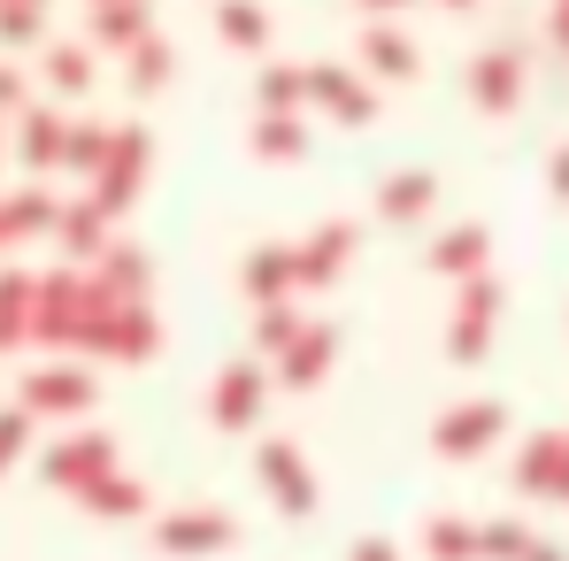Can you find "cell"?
<instances>
[{
    "label": "cell",
    "instance_id": "cell-1",
    "mask_svg": "<svg viewBox=\"0 0 569 561\" xmlns=\"http://www.w3.org/2000/svg\"><path fill=\"white\" fill-rule=\"evenodd\" d=\"M147 162H154V131L147 123H116V139H108V162L93 170V208H123L131 192L147 186Z\"/></svg>",
    "mask_w": 569,
    "mask_h": 561
},
{
    "label": "cell",
    "instance_id": "cell-2",
    "mask_svg": "<svg viewBox=\"0 0 569 561\" xmlns=\"http://www.w3.org/2000/svg\"><path fill=\"white\" fill-rule=\"evenodd\" d=\"M308 100H323L339 123H370L378 116V93L362 86L355 62H308Z\"/></svg>",
    "mask_w": 569,
    "mask_h": 561
},
{
    "label": "cell",
    "instance_id": "cell-3",
    "mask_svg": "<svg viewBox=\"0 0 569 561\" xmlns=\"http://www.w3.org/2000/svg\"><path fill=\"white\" fill-rule=\"evenodd\" d=\"M355 239H362V231H355L347 216H331L323 231H308V239L292 247V284H323V278H339V270H347V254H355Z\"/></svg>",
    "mask_w": 569,
    "mask_h": 561
},
{
    "label": "cell",
    "instance_id": "cell-4",
    "mask_svg": "<svg viewBox=\"0 0 569 561\" xmlns=\"http://www.w3.org/2000/svg\"><path fill=\"white\" fill-rule=\"evenodd\" d=\"M470 100L485 116H508V108L523 100V54H516V47H485L470 62Z\"/></svg>",
    "mask_w": 569,
    "mask_h": 561
},
{
    "label": "cell",
    "instance_id": "cell-5",
    "mask_svg": "<svg viewBox=\"0 0 569 561\" xmlns=\"http://www.w3.org/2000/svg\"><path fill=\"white\" fill-rule=\"evenodd\" d=\"M355 62H362V70H378V78H416V70H423V54H416V39H408L400 23H362Z\"/></svg>",
    "mask_w": 569,
    "mask_h": 561
},
{
    "label": "cell",
    "instance_id": "cell-6",
    "mask_svg": "<svg viewBox=\"0 0 569 561\" xmlns=\"http://www.w3.org/2000/svg\"><path fill=\"white\" fill-rule=\"evenodd\" d=\"M147 31H154V8H147V0H93V39L100 47L131 54Z\"/></svg>",
    "mask_w": 569,
    "mask_h": 561
},
{
    "label": "cell",
    "instance_id": "cell-7",
    "mask_svg": "<svg viewBox=\"0 0 569 561\" xmlns=\"http://www.w3.org/2000/svg\"><path fill=\"white\" fill-rule=\"evenodd\" d=\"M300 100H308V62H262L254 108L262 116H300Z\"/></svg>",
    "mask_w": 569,
    "mask_h": 561
},
{
    "label": "cell",
    "instance_id": "cell-8",
    "mask_svg": "<svg viewBox=\"0 0 569 561\" xmlns=\"http://www.w3.org/2000/svg\"><path fill=\"white\" fill-rule=\"evenodd\" d=\"M216 39L239 47V54L270 47V8H262V0H216Z\"/></svg>",
    "mask_w": 569,
    "mask_h": 561
},
{
    "label": "cell",
    "instance_id": "cell-9",
    "mask_svg": "<svg viewBox=\"0 0 569 561\" xmlns=\"http://www.w3.org/2000/svg\"><path fill=\"white\" fill-rule=\"evenodd\" d=\"M492 308H500V284H492V278H477L470 292H462V315H455V339H447L455 354H477V347L492 339Z\"/></svg>",
    "mask_w": 569,
    "mask_h": 561
},
{
    "label": "cell",
    "instance_id": "cell-10",
    "mask_svg": "<svg viewBox=\"0 0 569 561\" xmlns=\"http://www.w3.org/2000/svg\"><path fill=\"white\" fill-rule=\"evenodd\" d=\"M439 200V178L431 170H392L378 186V216H392V223H408V216H423Z\"/></svg>",
    "mask_w": 569,
    "mask_h": 561
},
{
    "label": "cell",
    "instance_id": "cell-11",
    "mask_svg": "<svg viewBox=\"0 0 569 561\" xmlns=\"http://www.w3.org/2000/svg\"><path fill=\"white\" fill-rule=\"evenodd\" d=\"M170 70H178V47H170L162 31H147V39L123 54V78H131V93H162V86H170Z\"/></svg>",
    "mask_w": 569,
    "mask_h": 561
},
{
    "label": "cell",
    "instance_id": "cell-12",
    "mask_svg": "<svg viewBox=\"0 0 569 561\" xmlns=\"http://www.w3.org/2000/svg\"><path fill=\"white\" fill-rule=\"evenodd\" d=\"M16 131H23L16 147H23V162H31V170H54V162H62V139H70V123H62L54 108H23V123H16Z\"/></svg>",
    "mask_w": 569,
    "mask_h": 561
},
{
    "label": "cell",
    "instance_id": "cell-13",
    "mask_svg": "<svg viewBox=\"0 0 569 561\" xmlns=\"http://www.w3.org/2000/svg\"><path fill=\"white\" fill-rule=\"evenodd\" d=\"M39 78L54 86V93H93V47H62V39H47V54H39Z\"/></svg>",
    "mask_w": 569,
    "mask_h": 561
},
{
    "label": "cell",
    "instance_id": "cell-14",
    "mask_svg": "<svg viewBox=\"0 0 569 561\" xmlns=\"http://www.w3.org/2000/svg\"><path fill=\"white\" fill-rule=\"evenodd\" d=\"M485 247H492V231H485V223H455V231H439V247H431V270H447V278H470L477 262H485Z\"/></svg>",
    "mask_w": 569,
    "mask_h": 561
},
{
    "label": "cell",
    "instance_id": "cell-15",
    "mask_svg": "<svg viewBox=\"0 0 569 561\" xmlns=\"http://www.w3.org/2000/svg\"><path fill=\"white\" fill-rule=\"evenodd\" d=\"M262 477L278 484V500L292 508V515H300V508L316 500V484H308V469H300V454H292L284 439H270V447H262Z\"/></svg>",
    "mask_w": 569,
    "mask_h": 561
},
{
    "label": "cell",
    "instance_id": "cell-16",
    "mask_svg": "<svg viewBox=\"0 0 569 561\" xmlns=\"http://www.w3.org/2000/svg\"><path fill=\"white\" fill-rule=\"evenodd\" d=\"M247 147H254L262 162H292V154H308V123H300V116H254Z\"/></svg>",
    "mask_w": 569,
    "mask_h": 561
},
{
    "label": "cell",
    "instance_id": "cell-17",
    "mask_svg": "<svg viewBox=\"0 0 569 561\" xmlns=\"http://www.w3.org/2000/svg\"><path fill=\"white\" fill-rule=\"evenodd\" d=\"M492 431H500V408H492V400H477V408H455V415L439 423V447H447V454H477Z\"/></svg>",
    "mask_w": 569,
    "mask_h": 561
},
{
    "label": "cell",
    "instance_id": "cell-18",
    "mask_svg": "<svg viewBox=\"0 0 569 561\" xmlns=\"http://www.w3.org/2000/svg\"><path fill=\"white\" fill-rule=\"evenodd\" d=\"M254 408H262V377H254V362H231V370H223V384H216V415L239 431Z\"/></svg>",
    "mask_w": 569,
    "mask_h": 561
},
{
    "label": "cell",
    "instance_id": "cell-19",
    "mask_svg": "<svg viewBox=\"0 0 569 561\" xmlns=\"http://www.w3.org/2000/svg\"><path fill=\"white\" fill-rule=\"evenodd\" d=\"M93 400V377L86 370H39L31 377V408H86Z\"/></svg>",
    "mask_w": 569,
    "mask_h": 561
},
{
    "label": "cell",
    "instance_id": "cell-20",
    "mask_svg": "<svg viewBox=\"0 0 569 561\" xmlns=\"http://www.w3.org/2000/svg\"><path fill=\"white\" fill-rule=\"evenodd\" d=\"M108 139H116V123H70V139H62V162L93 178L100 162H108Z\"/></svg>",
    "mask_w": 569,
    "mask_h": 561
},
{
    "label": "cell",
    "instance_id": "cell-21",
    "mask_svg": "<svg viewBox=\"0 0 569 561\" xmlns=\"http://www.w3.org/2000/svg\"><path fill=\"white\" fill-rule=\"evenodd\" d=\"M47 39V8L39 0H0V47H39Z\"/></svg>",
    "mask_w": 569,
    "mask_h": 561
},
{
    "label": "cell",
    "instance_id": "cell-22",
    "mask_svg": "<svg viewBox=\"0 0 569 561\" xmlns=\"http://www.w3.org/2000/svg\"><path fill=\"white\" fill-rule=\"evenodd\" d=\"M100 462H108V439H100V431H86L78 447H54V462H47V477H54V484H70V477H93Z\"/></svg>",
    "mask_w": 569,
    "mask_h": 561
},
{
    "label": "cell",
    "instance_id": "cell-23",
    "mask_svg": "<svg viewBox=\"0 0 569 561\" xmlns=\"http://www.w3.org/2000/svg\"><path fill=\"white\" fill-rule=\"evenodd\" d=\"M223 539H231L223 515H170L162 523V547H223Z\"/></svg>",
    "mask_w": 569,
    "mask_h": 561
},
{
    "label": "cell",
    "instance_id": "cell-24",
    "mask_svg": "<svg viewBox=\"0 0 569 561\" xmlns=\"http://www.w3.org/2000/svg\"><path fill=\"white\" fill-rule=\"evenodd\" d=\"M284 284H292V247L247 254V292H284Z\"/></svg>",
    "mask_w": 569,
    "mask_h": 561
},
{
    "label": "cell",
    "instance_id": "cell-25",
    "mask_svg": "<svg viewBox=\"0 0 569 561\" xmlns=\"http://www.w3.org/2000/svg\"><path fill=\"white\" fill-rule=\"evenodd\" d=\"M323 362H331V331L300 339V347H292V362H284V377H292V384H316V377H323Z\"/></svg>",
    "mask_w": 569,
    "mask_h": 561
},
{
    "label": "cell",
    "instance_id": "cell-26",
    "mask_svg": "<svg viewBox=\"0 0 569 561\" xmlns=\"http://www.w3.org/2000/svg\"><path fill=\"white\" fill-rule=\"evenodd\" d=\"M54 231H62V247H93V239H100V208H93V200L62 208V216H54Z\"/></svg>",
    "mask_w": 569,
    "mask_h": 561
},
{
    "label": "cell",
    "instance_id": "cell-27",
    "mask_svg": "<svg viewBox=\"0 0 569 561\" xmlns=\"http://www.w3.org/2000/svg\"><path fill=\"white\" fill-rule=\"evenodd\" d=\"M147 284V254L139 247H108V292H139Z\"/></svg>",
    "mask_w": 569,
    "mask_h": 561
},
{
    "label": "cell",
    "instance_id": "cell-28",
    "mask_svg": "<svg viewBox=\"0 0 569 561\" xmlns=\"http://www.w3.org/2000/svg\"><path fill=\"white\" fill-rule=\"evenodd\" d=\"M23 308H31V284L23 278H0V339L23 331Z\"/></svg>",
    "mask_w": 569,
    "mask_h": 561
},
{
    "label": "cell",
    "instance_id": "cell-29",
    "mask_svg": "<svg viewBox=\"0 0 569 561\" xmlns=\"http://www.w3.org/2000/svg\"><path fill=\"white\" fill-rule=\"evenodd\" d=\"M477 547V531H462V523H431V554H447V561H462Z\"/></svg>",
    "mask_w": 569,
    "mask_h": 561
},
{
    "label": "cell",
    "instance_id": "cell-30",
    "mask_svg": "<svg viewBox=\"0 0 569 561\" xmlns=\"http://www.w3.org/2000/svg\"><path fill=\"white\" fill-rule=\"evenodd\" d=\"M8 108H23V70H16V62H0V116H8Z\"/></svg>",
    "mask_w": 569,
    "mask_h": 561
},
{
    "label": "cell",
    "instance_id": "cell-31",
    "mask_svg": "<svg viewBox=\"0 0 569 561\" xmlns=\"http://www.w3.org/2000/svg\"><path fill=\"white\" fill-rule=\"evenodd\" d=\"M16 447H23V415H0V462H16Z\"/></svg>",
    "mask_w": 569,
    "mask_h": 561
},
{
    "label": "cell",
    "instance_id": "cell-32",
    "mask_svg": "<svg viewBox=\"0 0 569 561\" xmlns=\"http://www.w3.org/2000/svg\"><path fill=\"white\" fill-rule=\"evenodd\" d=\"M547 186L569 200V147H555V162H547Z\"/></svg>",
    "mask_w": 569,
    "mask_h": 561
},
{
    "label": "cell",
    "instance_id": "cell-33",
    "mask_svg": "<svg viewBox=\"0 0 569 561\" xmlns=\"http://www.w3.org/2000/svg\"><path fill=\"white\" fill-rule=\"evenodd\" d=\"M555 47L569 54V0H555Z\"/></svg>",
    "mask_w": 569,
    "mask_h": 561
},
{
    "label": "cell",
    "instance_id": "cell-34",
    "mask_svg": "<svg viewBox=\"0 0 569 561\" xmlns=\"http://www.w3.org/2000/svg\"><path fill=\"white\" fill-rule=\"evenodd\" d=\"M355 561H392V547H385V539H362V547H355Z\"/></svg>",
    "mask_w": 569,
    "mask_h": 561
},
{
    "label": "cell",
    "instance_id": "cell-35",
    "mask_svg": "<svg viewBox=\"0 0 569 561\" xmlns=\"http://www.w3.org/2000/svg\"><path fill=\"white\" fill-rule=\"evenodd\" d=\"M355 8H370V23H378L385 8H408V0H355Z\"/></svg>",
    "mask_w": 569,
    "mask_h": 561
},
{
    "label": "cell",
    "instance_id": "cell-36",
    "mask_svg": "<svg viewBox=\"0 0 569 561\" xmlns=\"http://www.w3.org/2000/svg\"><path fill=\"white\" fill-rule=\"evenodd\" d=\"M439 8H477V0H439Z\"/></svg>",
    "mask_w": 569,
    "mask_h": 561
},
{
    "label": "cell",
    "instance_id": "cell-37",
    "mask_svg": "<svg viewBox=\"0 0 569 561\" xmlns=\"http://www.w3.org/2000/svg\"><path fill=\"white\" fill-rule=\"evenodd\" d=\"M39 8H47V0H39Z\"/></svg>",
    "mask_w": 569,
    "mask_h": 561
}]
</instances>
